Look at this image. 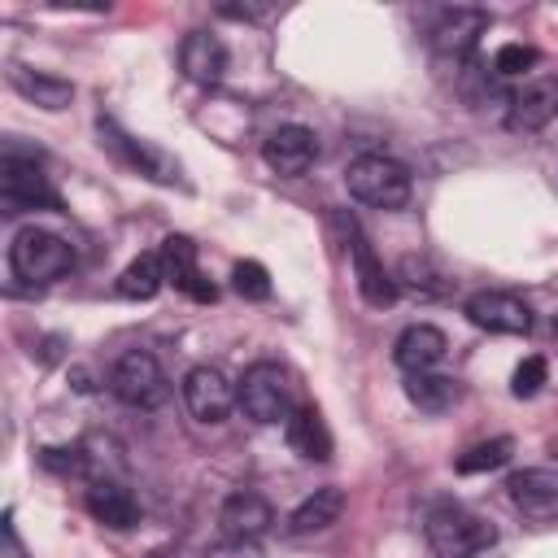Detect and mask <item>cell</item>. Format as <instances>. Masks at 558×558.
<instances>
[{"mask_svg": "<svg viewBox=\"0 0 558 558\" xmlns=\"http://www.w3.org/2000/svg\"><path fill=\"white\" fill-rule=\"evenodd\" d=\"M161 266H166V279H170L179 292H187L192 301H214V296H218L214 283L201 275V266H196V244H192L187 235H166V240H161Z\"/></svg>", "mask_w": 558, "mask_h": 558, "instance_id": "cell-15", "label": "cell"}, {"mask_svg": "<svg viewBox=\"0 0 558 558\" xmlns=\"http://www.w3.org/2000/svg\"><path fill=\"white\" fill-rule=\"evenodd\" d=\"M166 283V266H161V253H140L122 275H118V296L126 301H153Z\"/></svg>", "mask_w": 558, "mask_h": 558, "instance_id": "cell-23", "label": "cell"}, {"mask_svg": "<svg viewBox=\"0 0 558 558\" xmlns=\"http://www.w3.org/2000/svg\"><path fill=\"white\" fill-rule=\"evenodd\" d=\"M231 288H235L244 301H266V296H270V275H266L262 262H235Z\"/></svg>", "mask_w": 558, "mask_h": 558, "instance_id": "cell-26", "label": "cell"}, {"mask_svg": "<svg viewBox=\"0 0 558 558\" xmlns=\"http://www.w3.org/2000/svg\"><path fill=\"white\" fill-rule=\"evenodd\" d=\"M493 26V17L484 13V9H466V4H453V9H445L440 17H436V26H432V48L440 52V57H466L471 48H475V39L484 35Z\"/></svg>", "mask_w": 558, "mask_h": 558, "instance_id": "cell-13", "label": "cell"}, {"mask_svg": "<svg viewBox=\"0 0 558 558\" xmlns=\"http://www.w3.org/2000/svg\"><path fill=\"white\" fill-rule=\"evenodd\" d=\"M9 83L17 96H26L31 105L39 109H65L74 100V83L70 78H57V74H44V70H26V65H13L9 70Z\"/></svg>", "mask_w": 558, "mask_h": 558, "instance_id": "cell-20", "label": "cell"}, {"mask_svg": "<svg viewBox=\"0 0 558 558\" xmlns=\"http://www.w3.org/2000/svg\"><path fill=\"white\" fill-rule=\"evenodd\" d=\"M532 65H536V48H527V44H506V48H497V57H493V70H497L501 78L527 74Z\"/></svg>", "mask_w": 558, "mask_h": 558, "instance_id": "cell-27", "label": "cell"}, {"mask_svg": "<svg viewBox=\"0 0 558 558\" xmlns=\"http://www.w3.org/2000/svg\"><path fill=\"white\" fill-rule=\"evenodd\" d=\"M218 523H222V536H240V541H257L270 523H275V510H270V501L262 497V493H248V488H240V493H231L227 501H222V510H218Z\"/></svg>", "mask_w": 558, "mask_h": 558, "instance_id": "cell-17", "label": "cell"}, {"mask_svg": "<svg viewBox=\"0 0 558 558\" xmlns=\"http://www.w3.org/2000/svg\"><path fill=\"white\" fill-rule=\"evenodd\" d=\"M283 432H288L292 453H301L305 462H327V458H331V436H327L318 410H310V405L292 410L288 423H283Z\"/></svg>", "mask_w": 558, "mask_h": 558, "instance_id": "cell-22", "label": "cell"}, {"mask_svg": "<svg viewBox=\"0 0 558 558\" xmlns=\"http://www.w3.org/2000/svg\"><path fill=\"white\" fill-rule=\"evenodd\" d=\"M466 318L484 331H497V336H527L532 331V310L514 292H475L466 301Z\"/></svg>", "mask_w": 558, "mask_h": 558, "instance_id": "cell-11", "label": "cell"}, {"mask_svg": "<svg viewBox=\"0 0 558 558\" xmlns=\"http://www.w3.org/2000/svg\"><path fill=\"white\" fill-rule=\"evenodd\" d=\"M9 266L26 283H48V279H61V275L74 270V244L61 240V235H52V231L26 227L9 244Z\"/></svg>", "mask_w": 558, "mask_h": 558, "instance_id": "cell-3", "label": "cell"}, {"mask_svg": "<svg viewBox=\"0 0 558 558\" xmlns=\"http://www.w3.org/2000/svg\"><path fill=\"white\" fill-rule=\"evenodd\" d=\"M87 510H92L96 523L118 527V532L140 523V501H135V493L122 488L118 480H96V484L87 488Z\"/></svg>", "mask_w": 558, "mask_h": 558, "instance_id": "cell-19", "label": "cell"}, {"mask_svg": "<svg viewBox=\"0 0 558 558\" xmlns=\"http://www.w3.org/2000/svg\"><path fill=\"white\" fill-rule=\"evenodd\" d=\"M235 397H240V410L253 418V423H288L292 414V388H288V375L275 366V362H253L244 371V379L235 384Z\"/></svg>", "mask_w": 558, "mask_h": 558, "instance_id": "cell-5", "label": "cell"}, {"mask_svg": "<svg viewBox=\"0 0 558 558\" xmlns=\"http://www.w3.org/2000/svg\"><path fill=\"white\" fill-rule=\"evenodd\" d=\"M340 510H344V493L336 488V484H327V488H314L292 514H288V532L292 536H310V532H323V527H331L336 519H340Z\"/></svg>", "mask_w": 558, "mask_h": 558, "instance_id": "cell-21", "label": "cell"}, {"mask_svg": "<svg viewBox=\"0 0 558 558\" xmlns=\"http://www.w3.org/2000/svg\"><path fill=\"white\" fill-rule=\"evenodd\" d=\"M493 541H497V527L458 501H440L427 510V545L436 549V558H475Z\"/></svg>", "mask_w": 558, "mask_h": 558, "instance_id": "cell-1", "label": "cell"}, {"mask_svg": "<svg viewBox=\"0 0 558 558\" xmlns=\"http://www.w3.org/2000/svg\"><path fill=\"white\" fill-rule=\"evenodd\" d=\"M340 222H344V231H349V257H353V275H357L362 301L375 305V310H388V305L397 301L392 275L384 270V262L375 257V248H371V240L357 231V222H353V218H340Z\"/></svg>", "mask_w": 558, "mask_h": 558, "instance_id": "cell-10", "label": "cell"}, {"mask_svg": "<svg viewBox=\"0 0 558 558\" xmlns=\"http://www.w3.org/2000/svg\"><path fill=\"white\" fill-rule=\"evenodd\" d=\"M109 388L131 410H157L170 397V379L148 349H126L109 371Z\"/></svg>", "mask_w": 558, "mask_h": 558, "instance_id": "cell-4", "label": "cell"}, {"mask_svg": "<svg viewBox=\"0 0 558 558\" xmlns=\"http://www.w3.org/2000/svg\"><path fill=\"white\" fill-rule=\"evenodd\" d=\"M445 349H449V340H445L440 327L414 323V327H405V331L397 336L392 357H397V366H401L405 375H418V371H436L440 357H445Z\"/></svg>", "mask_w": 558, "mask_h": 558, "instance_id": "cell-16", "label": "cell"}, {"mask_svg": "<svg viewBox=\"0 0 558 558\" xmlns=\"http://www.w3.org/2000/svg\"><path fill=\"white\" fill-rule=\"evenodd\" d=\"M179 70L196 83V87H214L222 74H227V48L218 35L209 31H192L179 48Z\"/></svg>", "mask_w": 558, "mask_h": 558, "instance_id": "cell-18", "label": "cell"}, {"mask_svg": "<svg viewBox=\"0 0 558 558\" xmlns=\"http://www.w3.org/2000/svg\"><path fill=\"white\" fill-rule=\"evenodd\" d=\"M205 558H262L257 541H240V536H222L218 545L205 549Z\"/></svg>", "mask_w": 558, "mask_h": 558, "instance_id": "cell-29", "label": "cell"}, {"mask_svg": "<svg viewBox=\"0 0 558 558\" xmlns=\"http://www.w3.org/2000/svg\"><path fill=\"white\" fill-rule=\"evenodd\" d=\"M558 118V78H532L510 96L506 126L519 135H536Z\"/></svg>", "mask_w": 558, "mask_h": 558, "instance_id": "cell-12", "label": "cell"}, {"mask_svg": "<svg viewBox=\"0 0 558 558\" xmlns=\"http://www.w3.org/2000/svg\"><path fill=\"white\" fill-rule=\"evenodd\" d=\"M506 493L523 519H558V466H523L506 480Z\"/></svg>", "mask_w": 558, "mask_h": 558, "instance_id": "cell-8", "label": "cell"}, {"mask_svg": "<svg viewBox=\"0 0 558 558\" xmlns=\"http://www.w3.org/2000/svg\"><path fill=\"white\" fill-rule=\"evenodd\" d=\"M262 161L275 174L296 179V174H305L318 161V135L310 126H301V122H288V126H279V131H270L262 140Z\"/></svg>", "mask_w": 558, "mask_h": 558, "instance_id": "cell-9", "label": "cell"}, {"mask_svg": "<svg viewBox=\"0 0 558 558\" xmlns=\"http://www.w3.org/2000/svg\"><path fill=\"white\" fill-rule=\"evenodd\" d=\"M545 375H549V362L541 357V353H532V357H523L519 362V371H514V397H536L541 392V384H545Z\"/></svg>", "mask_w": 558, "mask_h": 558, "instance_id": "cell-28", "label": "cell"}, {"mask_svg": "<svg viewBox=\"0 0 558 558\" xmlns=\"http://www.w3.org/2000/svg\"><path fill=\"white\" fill-rule=\"evenodd\" d=\"M405 397L423 414H445L458 401V379L453 375H436V371H418V375L405 379Z\"/></svg>", "mask_w": 558, "mask_h": 558, "instance_id": "cell-24", "label": "cell"}, {"mask_svg": "<svg viewBox=\"0 0 558 558\" xmlns=\"http://www.w3.org/2000/svg\"><path fill=\"white\" fill-rule=\"evenodd\" d=\"M510 453H514V440H510V436H493V440L471 445V449L458 458V471H462V475L497 471V466H506V462H510Z\"/></svg>", "mask_w": 558, "mask_h": 558, "instance_id": "cell-25", "label": "cell"}, {"mask_svg": "<svg viewBox=\"0 0 558 558\" xmlns=\"http://www.w3.org/2000/svg\"><path fill=\"white\" fill-rule=\"evenodd\" d=\"M554 331H558V318H554Z\"/></svg>", "mask_w": 558, "mask_h": 558, "instance_id": "cell-30", "label": "cell"}, {"mask_svg": "<svg viewBox=\"0 0 558 558\" xmlns=\"http://www.w3.org/2000/svg\"><path fill=\"white\" fill-rule=\"evenodd\" d=\"M183 405L196 423H222L240 405V397H235V384L218 366H192L183 375Z\"/></svg>", "mask_w": 558, "mask_h": 558, "instance_id": "cell-7", "label": "cell"}, {"mask_svg": "<svg viewBox=\"0 0 558 558\" xmlns=\"http://www.w3.org/2000/svg\"><path fill=\"white\" fill-rule=\"evenodd\" d=\"M100 140H105V144H109L126 166H135L140 174H148V179H157V183H179V166H174L161 148H153V144L135 140V135L118 131L113 122H100Z\"/></svg>", "mask_w": 558, "mask_h": 558, "instance_id": "cell-14", "label": "cell"}, {"mask_svg": "<svg viewBox=\"0 0 558 558\" xmlns=\"http://www.w3.org/2000/svg\"><path fill=\"white\" fill-rule=\"evenodd\" d=\"M0 201L9 214H22V209H61V196L48 187L44 170L26 157H13L4 153L0 161Z\"/></svg>", "mask_w": 558, "mask_h": 558, "instance_id": "cell-6", "label": "cell"}, {"mask_svg": "<svg viewBox=\"0 0 558 558\" xmlns=\"http://www.w3.org/2000/svg\"><path fill=\"white\" fill-rule=\"evenodd\" d=\"M344 183L349 192L362 201V205H375V209H401L410 201V170L384 153H362L349 161L344 170Z\"/></svg>", "mask_w": 558, "mask_h": 558, "instance_id": "cell-2", "label": "cell"}]
</instances>
